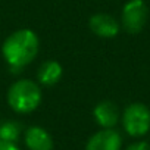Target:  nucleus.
I'll list each match as a JSON object with an SVG mask.
<instances>
[{
  "label": "nucleus",
  "mask_w": 150,
  "mask_h": 150,
  "mask_svg": "<svg viewBox=\"0 0 150 150\" xmlns=\"http://www.w3.org/2000/svg\"><path fill=\"white\" fill-rule=\"evenodd\" d=\"M0 150H21V149L15 143H9V141L0 140Z\"/></svg>",
  "instance_id": "f8f14e48"
},
{
  "label": "nucleus",
  "mask_w": 150,
  "mask_h": 150,
  "mask_svg": "<svg viewBox=\"0 0 150 150\" xmlns=\"http://www.w3.org/2000/svg\"><path fill=\"white\" fill-rule=\"evenodd\" d=\"M21 125L15 121H6L3 124H0V140L3 141H9V143H15L19 140L21 135Z\"/></svg>",
  "instance_id": "9d476101"
},
{
  "label": "nucleus",
  "mask_w": 150,
  "mask_h": 150,
  "mask_svg": "<svg viewBox=\"0 0 150 150\" xmlns=\"http://www.w3.org/2000/svg\"><path fill=\"white\" fill-rule=\"evenodd\" d=\"M6 100L13 112L19 115H27L34 112L40 106L41 88L35 81L28 78H21L9 87Z\"/></svg>",
  "instance_id": "f03ea898"
},
{
  "label": "nucleus",
  "mask_w": 150,
  "mask_h": 150,
  "mask_svg": "<svg viewBox=\"0 0 150 150\" xmlns=\"http://www.w3.org/2000/svg\"><path fill=\"white\" fill-rule=\"evenodd\" d=\"M38 49L40 40L37 34L30 28H21L5 38L2 44V54L11 71L19 72V69L28 66L35 59Z\"/></svg>",
  "instance_id": "f257e3e1"
},
{
  "label": "nucleus",
  "mask_w": 150,
  "mask_h": 150,
  "mask_svg": "<svg viewBox=\"0 0 150 150\" xmlns=\"http://www.w3.org/2000/svg\"><path fill=\"white\" fill-rule=\"evenodd\" d=\"M88 27L91 33L100 38H115L121 31V24L118 19L103 12L94 13L88 21Z\"/></svg>",
  "instance_id": "423d86ee"
},
{
  "label": "nucleus",
  "mask_w": 150,
  "mask_h": 150,
  "mask_svg": "<svg viewBox=\"0 0 150 150\" xmlns=\"http://www.w3.org/2000/svg\"><path fill=\"white\" fill-rule=\"evenodd\" d=\"M62 65L56 60H46L40 65L38 71H37V80L41 86H47L52 87L54 84H57L62 78Z\"/></svg>",
  "instance_id": "1a4fd4ad"
},
{
  "label": "nucleus",
  "mask_w": 150,
  "mask_h": 150,
  "mask_svg": "<svg viewBox=\"0 0 150 150\" xmlns=\"http://www.w3.org/2000/svg\"><path fill=\"white\" fill-rule=\"evenodd\" d=\"M93 116L100 128H115L121 119V113L116 103L110 100L99 102L93 109Z\"/></svg>",
  "instance_id": "0eeeda50"
},
{
  "label": "nucleus",
  "mask_w": 150,
  "mask_h": 150,
  "mask_svg": "<svg viewBox=\"0 0 150 150\" xmlns=\"http://www.w3.org/2000/svg\"><path fill=\"white\" fill-rule=\"evenodd\" d=\"M121 121L129 137L141 138L150 131V109L140 102L129 103L124 109Z\"/></svg>",
  "instance_id": "7ed1b4c3"
},
{
  "label": "nucleus",
  "mask_w": 150,
  "mask_h": 150,
  "mask_svg": "<svg viewBox=\"0 0 150 150\" xmlns=\"http://www.w3.org/2000/svg\"><path fill=\"white\" fill-rule=\"evenodd\" d=\"M125 150H150V143L147 141H135V143H131Z\"/></svg>",
  "instance_id": "9b49d317"
},
{
  "label": "nucleus",
  "mask_w": 150,
  "mask_h": 150,
  "mask_svg": "<svg viewBox=\"0 0 150 150\" xmlns=\"http://www.w3.org/2000/svg\"><path fill=\"white\" fill-rule=\"evenodd\" d=\"M24 143L28 150H53V138L43 127L33 125L24 132Z\"/></svg>",
  "instance_id": "6e6552de"
},
{
  "label": "nucleus",
  "mask_w": 150,
  "mask_h": 150,
  "mask_svg": "<svg viewBox=\"0 0 150 150\" xmlns=\"http://www.w3.org/2000/svg\"><path fill=\"white\" fill-rule=\"evenodd\" d=\"M122 137L115 128H102L94 132L86 144V150H121Z\"/></svg>",
  "instance_id": "39448f33"
},
{
  "label": "nucleus",
  "mask_w": 150,
  "mask_h": 150,
  "mask_svg": "<svg viewBox=\"0 0 150 150\" xmlns=\"http://www.w3.org/2000/svg\"><path fill=\"white\" fill-rule=\"evenodd\" d=\"M149 19V8L144 0H128L121 12V27L125 33L135 35L141 33Z\"/></svg>",
  "instance_id": "20e7f679"
}]
</instances>
